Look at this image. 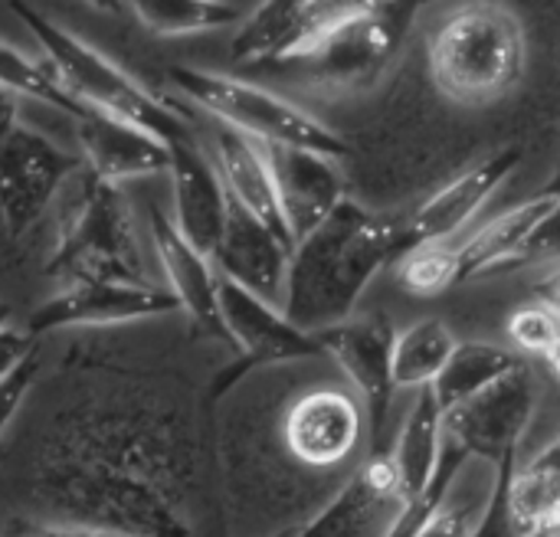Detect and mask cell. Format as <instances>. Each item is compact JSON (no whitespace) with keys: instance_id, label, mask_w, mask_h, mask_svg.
<instances>
[{"instance_id":"obj_32","label":"cell","mask_w":560,"mask_h":537,"mask_svg":"<svg viewBox=\"0 0 560 537\" xmlns=\"http://www.w3.org/2000/svg\"><path fill=\"white\" fill-rule=\"evenodd\" d=\"M489 505H492V492L479 495L476 489L466 486V472H463V479L456 482L453 495L427 522V528L420 532V537H479L482 525H486V515H489Z\"/></svg>"},{"instance_id":"obj_43","label":"cell","mask_w":560,"mask_h":537,"mask_svg":"<svg viewBox=\"0 0 560 537\" xmlns=\"http://www.w3.org/2000/svg\"><path fill=\"white\" fill-rule=\"evenodd\" d=\"M558 436H560V433H558Z\"/></svg>"},{"instance_id":"obj_31","label":"cell","mask_w":560,"mask_h":537,"mask_svg":"<svg viewBox=\"0 0 560 537\" xmlns=\"http://www.w3.org/2000/svg\"><path fill=\"white\" fill-rule=\"evenodd\" d=\"M397 285L413 299H436L459 285L456 243H427L404 249L397 259Z\"/></svg>"},{"instance_id":"obj_1","label":"cell","mask_w":560,"mask_h":537,"mask_svg":"<svg viewBox=\"0 0 560 537\" xmlns=\"http://www.w3.org/2000/svg\"><path fill=\"white\" fill-rule=\"evenodd\" d=\"M184 456L171 427L141 404L66 410L46 436L30 502L46 525L112 537H190Z\"/></svg>"},{"instance_id":"obj_33","label":"cell","mask_w":560,"mask_h":537,"mask_svg":"<svg viewBox=\"0 0 560 537\" xmlns=\"http://www.w3.org/2000/svg\"><path fill=\"white\" fill-rule=\"evenodd\" d=\"M505 331H509L515 354L522 351V354L545 358L560 341V315L555 308H548L545 302H528L509 315Z\"/></svg>"},{"instance_id":"obj_21","label":"cell","mask_w":560,"mask_h":537,"mask_svg":"<svg viewBox=\"0 0 560 537\" xmlns=\"http://www.w3.org/2000/svg\"><path fill=\"white\" fill-rule=\"evenodd\" d=\"M151 240L158 262L167 276V289L177 299L180 312L190 318V325L207 335L226 341L223 318H220V299H217V269L213 262L197 253L174 226V220L161 210H151ZM230 345V341H226Z\"/></svg>"},{"instance_id":"obj_34","label":"cell","mask_w":560,"mask_h":537,"mask_svg":"<svg viewBox=\"0 0 560 537\" xmlns=\"http://www.w3.org/2000/svg\"><path fill=\"white\" fill-rule=\"evenodd\" d=\"M36 374H39V354H30L13 374H7V377L0 381V440H3V433H7V427L13 423V417L20 413L23 400L30 397Z\"/></svg>"},{"instance_id":"obj_27","label":"cell","mask_w":560,"mask_h":537,"mask_svg":"<svg viewBox=\"0 0 560 537\" xmlns=\"http://www.w3.org/2000/svg\"><path fill=\"white\" fill-rule=\"evenodd\" d=\"M456 331L443 318H417L397 335L394 351V384L397 390H427L436 387L453 354L459 351Z\"/></svg>"},{"instance_id":"obj_35","label":"cell","mask_w":560,"mask_h":537,"mask_svg":"<svg viewBox=\"0 0 560 537\" xmlns=\"http://www.w3.org/2000/svg\"><path fill=\"white\" fill-rule=\"evenodd\" d=\"M30 354H36V338L23 328H3L0 331V381L13 374Z\"/></svg>"},{"instance_id":"obj_9","label":"cell","mask_w":560,"mask_h":537,"mask_svg":"<svg viewBox=\"0 0 560 537\" xmlns=\"http://www.w3.org/2000/svg\"><path fill=\"white\" fill-rule=\"evenodd\" d=\"M538 381L532 367L509 374L486 394L446 413V436L456 440L472 459L489 463L495 472L515 466V456L538 413Z\"/></svg>"},{"instance_id":"obj_42","label":"cell","mask_w":560,"mask_h":537,"mask_svg":"<svg viewBox=\"0 0 560 537\" xmlns=\"http://www.w3.org/2000/svg\"><path fill=\"white\" fill-rule=\"evenodd\" d=\"M276 537H295V528H289V532H282V535H276Z\"/></svg>"},{"instance_id":"obj_8","label":"cell","mask_w":560,"mask_h":537,"mask_svg":"<svg viewBox=\"0 0 560 537\" xmlns=\"http://www.w3.org/2000/svg\"><path fill=\"white\" fill-rule=\"evenodd\" d=\"M75 174L79 157L30 128L20 98L0 89V220L7 233L23 236Z\"/></svg>"},{"instance_id":"obj_11","label":"cell","mask_w":560,"mask_h":537,"mask_svg":"<svg viewBox=\"0 0 560 537\" xmlns=\"http://www.w3.org/2000/svg\"><path fill=\"white\" fill-rule=\"evenodd\" d=\"M522 148L505 144L495 148L459 174H453L440 190H433L410 217H404V249L427 243H456L466 226L482 213L492 194L518 171Z\"/></svg>"},{"instance_id":"obj_17","label":"cell","mask_w":560,"mask_h":537,"mask_svg":"<svg viewBox=\"0 0 560 537\" xmlns=\"http://www.w3.org/2000/svg\"><path fill=\"white\" fill-rule=\"evenodd\" d=\"M266 151L276 174L289 236L292 243H302L348 200L341 161H331L315 151L276 148V144H266Z\"/></svg>"},{"instance_id":"obj_10","label":"cell","mask_w":560,"mask_h":537,"mask_svg":"<svg viewBox=\"0 0 560 537\" xmlns=\"http://www.w3.org/2000/svg\"><path fill=\"white\" fill-rule=\"evenodd\" d=\"M397 325L384 312L351 315L348 322L315 335L322 354H328L345 374L348 387L358 394L368 413V430L374 436L384 433L390 400H394V351H397Z\"/></svg>"},{"instance_id":"obj_38","label":"cell","mask_w":560,"mask_h":537,"mask_svg":"<svg viewBox=\"0 0 560 537\" xmlns=\"http://www.w3.org/2000/svg\"><path fill=\"white\" fill-rule=\"evenodd\" d=\"M541 361L548 364V371H551V374L560 381V341L551 348V351H548V354H545V358H541Z\"/></svg>"},{"instance_id":"obj_18","label":"cell","mask_w":560,"mask_h":537,"mask_svg":"<svg viewBox=\"0 0 560 537\" xmlns=\"http://www.w3.org/2000/svg\"><path fill=\"white\" fill-rule=\"evenodd\" d=\"M171 151V184H174V226L177 233L207 259L220 246V236L226 230L230 217V197L223 190V180L210 161L197 148L194 138L177 141L167 148Z\"/></svg>"},{"instance_id":"obj_25","label":"cell","mask_w":560,"mask_h":537,"mask_svg":"<svg viewBox=\"0 0 560 537\" xmlns=\"http://www.w3.org/2000/svg\"><path fill=\"white\" fill-rule=\"evenodd\" d=\"M446 446V413L433 394V387L417 390V400L397 433L390 463L400 479V505L417 499L436 476V466L443 459Z\"/></svg>"},{"instance_id":"obj_15","label":"cell","mask_w":560,"mask_h":537,"mask_svg":"<svg viewBox=\"0 0 560 537\" xmlns=\"http://www.w3.org/2000/svg\"><path fill=\"white\" fill-rule=\"evenodd\" d=\"M292 249H295L292 243H285L269 226L253 220L246 210L230 203L226 230H223L220 246L213 249L210 262H213L220 279H226V282L253 292L256 299L282 308Z\"/></svg>"},{"instance_id":"obj_2","label":"cell","mask_w":560,"mask_h":537,"mask_svg":"<svg viewBox=\"0 0 560 537\" xmlns=\"http://www.w3.org/2000/svg\"><path fill=\"white\" fill-rule=\"evenodd\" d=\"M404 253V220L345 200L318 230L292 249L285 318L322 335L348 322L371 282Z\"/></svg>"},{"instance_id":"obj_29","label":"cell","mask_w":560,"mask_h":537,"mask_svg":"<svg viewBox=\"0 0 560 537\" xmlns=\"http://www.w3.org/2000/svg\"><path fill=\"white\" fill-rule=\"evenodd\" d=\"M469 463H472V456H469L456 440L446 436L443 459H440V466H436L433 482H430L417 499L404 502V505L394 512L387 532L381 537H420V532L427 528V522H430V518L443 509V502L453 495V489H456V482L463 479V472L469 469Z\"/></svg>"},{"instance_id":"obj_16","label":"cell","mask_w":560,"mask_h":537,"mask_svg":"<svg viewBox=\"0 0 560 537\" xmlns=\"http://www.w3.org/2000/svg\"><path fill=\"white\" fill-rule=\"evenodd\" d=\"M348 3H259L236 26L230 59L236 66H289Z\"/></svg>"},{"instance_id":"obj_24","label":"cell","mask_w":560,"mask_h":537,"mask_svg":"<svg viewBox=\"0 0 560 537\" xmlns=\"http://www.w3.org/2000/svg\"><path fill=\"white\" fill-rule=\"evenodd\" d=\"M505 512L515 537L560 528V436L515 466L505 489Z\"/></svg>"},{"instance_id":"obj_19","label":"cell","mask_w":560,"mask_h":537,"mask_svg":"<svg viewBox=\"0 0 560 537\" xmlns=\"http://www.w3.org/2000/svg\"><path fill=\"white\" fill-rule=\"evenodd\" d=\"M210 161H213V167H217V174L223 180V190H226L230 203H236L253 220L269 226L276 236L292 243L285 217H282L279 187H276V174H272L266 144L217 121V128L210 135Z\"/></svg>"},{"instance_id":"obj_22","label":"cell","mask_w":560,"mask_h":537,"mask_svg":"<svg viewBox=\"0 0 560 537\" xmlns=\"http://www.w3.org/2000/svg\"><path fill=\"white\" fill-rule=\"evenodd\" d=\"M400 499L390 456H371L302 528H295V537H364L387 509H400Z\"/></svg>"},{"instance_id":"obj_30","label":"cell","mask_w":560,"mask_h":537,"mask_svg":"<svg viewBox=\"0 0 560 537\" xmlns=\"http://www.w3.org/2000/svg\"><path fill=\"white\" fill-rule=\"evenodd\" d=\"M0 89L13 92L16 98H36L69 118H75L82 112V105L59 85V79L52 75V69L26 52H20L16 46L0 39Z\"/></svg>"},{"instance_id":"obj_7","label":"cell","mask_w":560,"mask_h":537,"mask_svg":"<svg viewBox=\"0 0 560 537\" xmlns=\"http://www.w3.org/2000/svg\"><path fill=\"white\" fill-rule=\"evenodd\" d=\"M171 85L220 125H230L262 144L315 151L331 161L348 157V144L335 128H328L322 118L266 85L190 66L171 69Z\"/></svg>"},{"instance_id":"obj_37","label":"cell","mask_w":560,"mask_h":537,"mask_svg":"<svg viewBox=\"0 0 560 537\" xmlns=\"http://www.w3.org/2000/svg\"><path fill=\"white\" fill-rule=\"evenodd\" d=\"M13 537H112V535H98V532H82V528H62V525H26L20 535Z\"/></svg>"},{"instance_id":"obj_13","label":"cell","mask_w":560,"mask_h":537,"mask_svg":"<svg viewBox=\"0 0 560 537\" xmlns=\"http://www.w3.org/2000/svg\"><path fill=\"white\" fill-rule=\"evenodd\" d=\"M180 312L171 289L154 282H75L59 295L43 302L30 318L26 331L46 335L59 328H85V325H125L141 318H158Z\"/></svg>"},{"instance_id":"obj_20","label":"cell","mask_w":560,"mask_h":537,"mask_svg":"<svg viewBox=\"0 0 560 537\" xmlns=\"http://www.w3.org/2000/svg\"><path fill=\"white\" fill-rule=\"evenodd\" d=\"M72 131L82 151V164L98 180L118 187L121 180L164 174L171 167V151L158 138L131 128L112 115L82 108L72 118Z\"/></svg>"},{"instance_id":"obj_3","label":"cell","mask_w":560,"mask_h":537,"mask_svg":"<svg viewBox=\"0 0 560 537\" xmlns=\"http://www.w3.org/2000/svg\"><path fill=\"white\" fill-rule=\"evenodd\" d=\"M427 69L436 92L450 102L463 108L492 105L528 69L525 26L502 3H466L433 30Z\"/></svg>"},{"instance_id":"obj_40","label":"cell","mask_w":560,"mask_h":537,"mask_svg":"<svg viewBox=\"0 0 560 537\" xmlns=\"http://www.w3.org/2000/svg\"><path fill=\"white\" fill-rule=\"evenodd\" d=\"M10 318H13V308H10L7 302H0V331L10 328Z\"/></svg>"},{"instance_id":"obj_36","label":"cell","mask_w":560,"mask_h":537,"mask_svg":"<svg viewBox=\"0 0 560 537\" xmlns=\"http://www.w3.org/2000/svg\"><path fill=\"white\" fill-rule=\"evenodd\" d=\"M535 292H538V302H545L548 308H555L560 315V262L535 282Z\"/></svg>"},{"instance_id":"obj_5","label":"cell","mask_w":560,"mask_h":537,"mask_svg":"<svg viewBox=\"0 0 560 537\" xmlns=\"http://www.w3.org/2000/svg\"><path fill=\"white\" fill-rule=\"evenodd\" d=\"M69 184L72 187L62 203L56 246L46 256V276L66 285L151 282L121 190L98 180L85 167H79Z\"/></svg>"},{"instance_id":"obj_12","label":"cell","mask_w":560,"mask_h":537,"mask_svg":"<svg viewBox=\"0 0 560 537\" xmlns=\"http://www.w3.org/2000/svg\"><path fill=\"white\" fill-rule=\"evenodd\" d=\"M368 413L351 387H312L282 417V443L308 469L345 466L364 443Z\"/></svg>"},{"instance_id":"obj_41","label":"cell","mask_w":560,"mask_h":537,"mask_svg":"<svg viewBox=\"0 0 560 537\" xmlns=\"http://www.w3.org/2000/svg\"><path fill=\"white\" fill-rule=\"evenodd\" d=\"M535 537H560V528H551V532H545V535H535Z\"/></svg>"},{"instance_id":"obj_28","label":"cell","mask_w":560,"mask_h":537,"mask_svg":"<svg viewBox=\"0 0 560 537\" xmlns=\"http://www.w3.org/2000/svg\"><path fill=\"white\" fill-rule=\"evenodd\" d=\"M144 30L154 36H197L240 26L249 10L220 0H135L128 3Z\"/></svg>"},{"instance_id":"obj_23","label":"cell","mask_w":560,"mask_h":537,"mask_svg":"<svg viewBox=\"0 0 560 537\" xmlns=\"http://www.w3.org/2000/svg\"><path fill=\"white\" fill-rule=\"evenodd\" d=\"M558 197L551 194H535L505 213L492 217L486 226L469 233L466 240L456 243V259H459V282H472L492 272H509L518 269L525 246L551 213Z\"/></svg>"},{"instance_id":"obj_14","label":"cell","mask_w":560,"mask_h":537,"mask_svg":"<svg viewBox=\"0 0 560 537\" xmlns=\"http://www.w3.org/2000/svg\"><path fill=\"white\" fill-rule=\"evenodd\" d=\"M217 299H220L226 341L230 348L240 351L243 367L289 364V361H305V358L322 354L318 338L295 328L279 305H269L220 276H217Z\"/></svg>"},{"instance_id":"obj_39","label":"cell","mask_w":560,"mask_h":537,"mask_svg":"<svg viewBox=\"0 0 560 537\" xmlns=\"http://www.w3.org/2000/svg\"><path fill=\"white\" fill-rule=\"evenodd\" d=\"M541 194H551V197H560V167L551 174V180L541 187Z\"/></svg>"},{"instance_id":"obj_26","label":"cell","mask_w":560,"mask_h":537,"mask_svg":"<svg viewBox=\"0 0 560 537\" xmlns=\"http://www.w3.org/2000/svg\"><path fill=\"white\" fill-rule=\"evenodd\" d=\"M522 367H525V361L509 348H499L492 341H463L459 351L453 354L450 367L436 381L433 394H436L443 413H450Z\"/></svg>"},{"instance_id":"obj_6","label":"cell","mask_w":560,"mask_h":537,"mask_svg":"<svg viewBox=\"0 0 560 537\" xmlns=\"http://www.w3.org/2000/svg\"><path fill=\"white\" fill-rule=\"evenodd\" d=\"M417 20V3H348L312 46L282 69H295L318 95H358L374 89L400 56Z\"/></svg>"},{"instance_id":"obj_4","label":"cell","mask_w":560,"mask_h":537,"mask_svg":"<svg viewBox=\"0 0 560 537\" xmlns=\"http://www.w3.org/2000/svg\"><path fill=\"white\" fill-rule=\"evenodd\" d=\"M20 23L36 36L46 66L59 79V85L82 105L102 115H112L131 128H141L144 135L158 138L161 144H177L194 138L190 121L177 112L174 102L154 95L144 89L135 75H128L121 66H115L105 52L92 49L59 23H52L46 13H39L30 3H10Z\"/></svg>"}]
</instances>
